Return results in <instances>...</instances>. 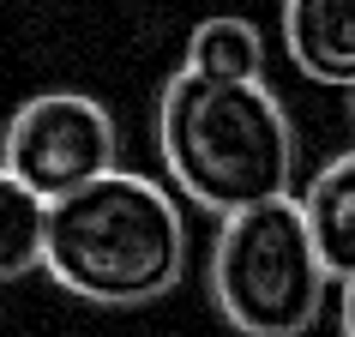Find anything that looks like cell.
<instances>
[{"label": "cell", "instance_id": "3957f363", "mask_svg": "<svg viewBox=\"0 0 355 337\" xmlns=\"http://www.w3.org/2000/svg\"><path fill=\"white\" fill-rule=\"evenodd\" d=\"M325 295L331 271L319 259L295 193L217 217L211 301L241 337H307L325 313Z\"/></svg>", "mask_w": 355, "mask_h": 337}, {"label": "cell", "instance_id": "ba28073f", "mask_svg": "<svg viewBox=\"0 0 355 337\" xmlns=\"http://www.w3.org/2000/svg\"><path fill=\"white\" fill-rule=\"evenodd\" d=\"M42 235H49V199L0 168V283L42 271Z\"/></svg>", "mask_w": 355, "mask_h": 337}, {"label": "cell", "instance_id": "8992f818", "mask_svg": "<svg viewBox=\"0 0 355 337\" xmlns=\"http://www.w3.org/2000/svg\"><path fill=\"white\" fill-rule=\"evenodd\" d=\"M301 217L313 229V247L331 271V283H349L355 277V145L307 175Z\"/></svg>", "mask_w": 355, "mask_h": 337}, {"label": "cell", "instance_id": "5b68a950", "mask_svg": "<svg viewBox=\"0 0 355 337\" xmlns=\"http://www.w3.org/2000/svg\"><path fill=\"white\" fill-rule=\"evenodd\" d=\"M283 49L313 85L355 91V0H283Z\"/></svg>", "mask_w": 355, "mask_h": 337}, {"label": "cell", "instance_id": "7a4b0ae2", "mask_svg": "<svg viewBox=\"0 0 355 337\" xmlns=\"http://www.w3.org/2000/svg\"><path fill=\"white\" fill-rule=\"evenodd\" d=\"M42 271L78 301L145 307L187 271V217L163 181L109 168L49 205Z\"/></svg>", "mask_w": 355, "mask_h": 337}, {"label": "cell", "instance_id": "9c48e42d", "mask_svg": "<svg viewBox=\"0 0 355 337\" xmlns=\"http://www.w3.org/2000/svg\"><path fill=\"white\" fill-rule=\"evenodd\" d=\"M337 319H343V337H355V277L343 283V295H337Z\"/></svg>", "mask_w": 355, "mask_h": 337}, {"label": "cell", "instance_id": "30bf717a", "mask_svg": "<svg viewBox=\"0 0 355 337\" xmlns=\"http://www.w3.org/2000/svg\"><path fill=\"white\" fill-rule=\"evenodd\" d=\"M349 114H355V91H349Z\"/></svg>", "mask_w": 355, "mask_h": 337}, {"label": "cell", "instance_id": "6da1fadb", "mask_svg": "<svg viewBox=\"0 0 355 337\" xmlns=\"http://www.w3.org/2000/svg\"><path fill=\"white\" fill-rule=\"evenodd\" d=\"M168 181L211 217L295 193V127L265 78H205L175 67L157 96Z\"/></svg>", "mask_w": 355, "mask_h": 337}, {"label": "cell", "instance_id": "277c9868", "mask_svg": "<svg viewBox=\"0 0 355 337\" xmlns=\"http://www.w3.org/2000/svg\"><path fill=\"white\" fill-rule=\"evenodd\" d=\"M0 168L19 175L37 199H67L91 187L96 175L121 168V127L114 114L85 91H42L19 103L0 132Z\"/></svg>", "mask_w": 355, "mask_h": 337}, {"label": "cell", "instance_id": "52a82bcc", "mask_svg": "<svg viewBox=\"0 0 355 337\" xmlns=\"http://www.w3.org/2000/svg\"><path fill=\"white\" fill-rule=\"evenodd\" d=\"M181 67L205 78H265V37L241 12H211L193 24Z\"/></svg>", "mask_w": 355, "mask_h": 337}]
</instances>
